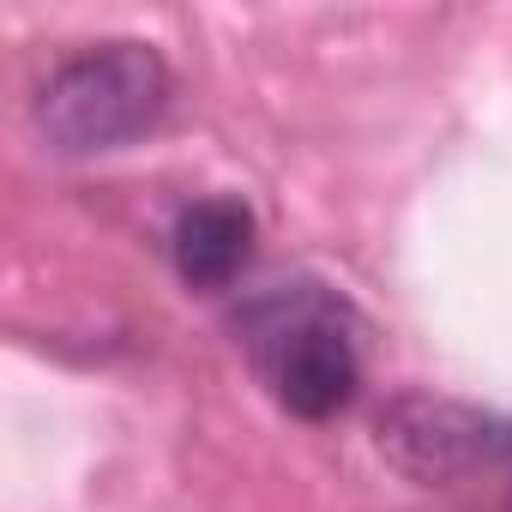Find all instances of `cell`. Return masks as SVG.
<instances>
[{
	"label": "cell",
	"mask_w": 512,
	"mask_h": 512,
	"mask_svg": "<svg viewBox=\"0 0 512 512\" xmlns=\"http://www.w3.org/2000/svg\"><path fill=\"white\" fill-rule=\"evenodd\" d=\"M169 97V61L139 37H109L49 67V79L31 97V127L55 157H97L151 133L169 115Z\"/></svg>",
	"instance_id": "cell-1"
},
{
	"label": "cell",
	"mask_w": 512,
	"mask_h": 512,
	"mask_svg": "<svg viewBox=\"0 0 512 512\" xmlns=\"http://www.w3.org/2000/svg\"><path fill=\"white\" fill-rule=\"evenodd\" d=\"M241 344L272 380L278 404L302 422L350 410L362 386V350L350 308L320 284H278L241 308Z\"/></svg>",
	"instance_id": "cell-2"
},
{
	"label": "cell",
	"mask_w": 512,
	"mask_h": 512,
	"mask_svg": "<svg viewBox=\"0 0 512 512\" xmlns=\"http://www.w3.org/2000/svg\"><path fill=\"white\" fill-rule=\"evenodd\" d=\"M374 446L398 476H410L422 488H446V482H464L482 464L506 458L512 428L464 398H446V392H398L374 416Z\"/></svg>",
	"instance_id": "cell-3"
},
{
	"label": "cell",
	"mask_w": 512,
	"mask_h": 512,
	"mask_svg": "<svg viewBox=\"0 0 512 512\" xmlns=\"http://www.w3.org/2000/svg\"><path fill=\"white\" fill-rule=\"evenodd\" d=\"M175 272L193 284V290H229L253 253V211L241 199H193L181 217H175Z\"/></svg>",
	"instance_id": "cell-4"
}]
</instances>
